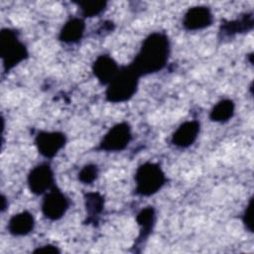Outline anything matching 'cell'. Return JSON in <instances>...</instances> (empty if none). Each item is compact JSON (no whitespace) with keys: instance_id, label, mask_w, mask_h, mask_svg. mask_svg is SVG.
<instances>
[{"instance_id":"1","label":"cell","mask_w":254,"mask_h":254,"mask_svg":"<svg viewBox=\"0 0 254 254\" xmlns=\"http://www.w3.org/2000/svg\"><path fill=\"white\" fill-rule=\"evenodd\" d=\"M170 51L168 36L162 32L152 33L143 41L131 65L140 76L158 72L167 64Z\"/></svg>"},{"instance_id":"7","label":"cell","mask_w":254,"mask_h":254,"mask_svg":"<svg viewBox=\"0 0 254 254\" xmlns=\"http://www.w3.org/2000/svg\"><path fill=\"white\" fill-rule=\"evenodd\" d=\"M28 186L37 195L49 191L55 186V176L51 166L43 163L34 167L28 175Z\"/></svg>"},{"instance_id":"9","label":"cell","mask_w":254,"mask_h":254,"mask_svg":"<svg viewBox=\"0 0 254 254\" xmlns=\"http://www.w3.org/2000/svg\"><path fill=\"white\" fill-rule=\"evenodd\" d=\"M213 22V15L209 8L196 6L190 8L183 19V26L189 31H197L209 27Z\"/></svg>"},{"instance_id":"2","label":"cell","mask_w":254,"mask_h":254,"mask_svg":"<svg viewBox=\"0 0 254 254\" xmlns=\"http://www.w3.org/2000/svg\"><path fill=\"white\" fill-rule=\"evenodd\" d=\"M140 75L132 67L122 66L115 77L107 84L105 98L111 103H122L130 100L136 93Z\"/></svg>"},{"instance_id":"21","label":"cell","mask_w":254,"mask_h":254,"mask_svg":"<svg viewBox=\"0 0 254 254\" xmlns=\"http://www.w3.org/2000/svg\"><path fill=\"white\" fill-rule=\"evenodd\" d=\"M34 253H48V254H56V253H61V250L54 245L48 244L44 245L41 247H38L37 249L34 250Z\"/></svg>"},{"instance_id":"14","label":"cell","mask_w":254,"mask_h":254,"mask_svg":"<svg viewBox=\"0 0 254 254\" xmlns=\"http://www.w3.org/2000/svg\"><path fill=\"white\" fill-rule=\"evenodd\" d=\"M84 205L87 216L85 223L95 224L98 222L99 216L104 208V197L96 191L86 192L84 194Z\"/></svg>"},{"instance_id":"15","label":"cell","mask_w":254,"mask_h":254,"mask_svg":"<svg viewBox=\"0 0 254 254\" xmlns=\"http://www.w3.org/2000/svg\"><path fill=\"white\" fill-rule=\"evenodd\" d=\"M136 221L140 227V233L138 236V242H142L144 239H147L156 221V211L152 206H147L141 209L137 216Z\"/></svg>"},{"instance_id":"16","label":"cell","mask_w":254,"mask_h":254,"mask_svg":"<svg viewBox=\"0 0 254 254\" xmlns=\"http://www.w3.org/2000/svg\"><path fill=\"white\" fill-rule=\"evenodd\" d=\"M253 28V15L245 14L242 17L223 23L220 27V33L224 36H231L237 33H245Z\"/></svg>"},{"instance_id":"12","label":"cell","mask_w":254,"mask_h":254,"mask_svg":"<svg viewBox=\"0 0 254 254\" xmlns=\"http://www.w3.org/2000/svg\"><path fill=\"white\" fill-rule=\"evenodd\" d=\"M34 226V216L27 210L13 215L8 222V230L14 236H25L33 230Z\"/></svg>"},{"instance_id":"4","label":"cell","mask_w":254,"mask_h":254,"mask_svg":"<svg viewBox=\"0 0 254 254\" xmlns=\"http://www.w3.org/2000/svg\"><path fill=\"white\" fill-rule=\"evenodd\" d=\"M135 191L142 196H150L158 192L166 184V175L160 165L146 162L138 167L135 173Z\"/></svg>"},{"instance_id":"5","label":"cell","mask_w":254,"mask_h":254,"mask_svg":"<svg viewBox=\"0 0 254 254\" xmlns=\"http://www.w3.org/2000/svg\"><path fill=\"white\" fill-rule=\"evenodd\" d=\"M132 139L131 127L127 122H120L111 127L101 139L98 149L105 152L124 150Z\"/></svg>"},{"instance_id":"8","label":"cell","mask_w":254,"mask_h":254,"mask_svg":"<svg viewBox=\"0 0 254 254\" xmlns=\"http://www.w3.org/2000/svg\"><path fill=\"white\" fill-rule=\"evenodd\" d=\"M66 137L60 131H40L35 138L39 153L48 159L54 158L65 145Z\"/></svg>"},{"instance_id":"18","label":"cell","mask_w":254,"mask_h":254,"mask_svg":"<svg viewBox=\"0 0 254 254\" xmlns=\"http://www.w3.org/2000/svg\"><path fill=\"white\" fill-rule=\"evenodd\" d=\"M77 5L83 17H94L101 14L105 10L107 3L105 1L90 0L78 2Z\"/></svg>"},{"instance_id":"19","label":"cell","mask_w":254,"mask_h":254,"mask_svg":"<svg viewBox=\"0 0 254 254\" xmlns=\"http://www.w3.org/2000/svg\"><path fill=\"white\" fill-rule=\"evenodd\" d=\"M98 177V167L94 164L85 165L78 173V180L84 185L92 184Z\"/></svg>"},{"instance_id":"17","label":"cell","mask_w":254,"mask_h":254,"mask_svg":"<svg viewBox=\"0 0 254 254\" xmlns=\"http://www.w3.org/2000/svg\"><path fill=\"white\" fill-rule=\"evenodd\" d=\"M235 111V104L231 99H222L218 101L211 109L209 118L211 121L223 123L232 118Z\"/></svg>"},{"instance_id":"20","label":"cell","mask_w":254,"mask_h":254,"mask_svg":"<svg viewBox=\"0 0 254 254\" xmlns=\"http://www.w3.org/2000/svg\"><path fill=\"white\" fill-rule=\"evenodd\" d=\"M242 221L244 223L245 228L250 231L253 232V197L250 198L244 213L242 215Z\"/></svg>"},{"instance_id":"11","label":"cell","mask_w":254,"mask_h":254,"mask_svg":"<svg viewBox=\"0 0 254 254\" xmlns=\"http://www.w3.org/2000/svg\"><path fill=\"white\" fill-rule=\"evenodd\" d=\"M117 63L108 55H101L96 58L92 64V71L101 84H108L119 71Z\"/></svg>"},{"instance_id":"22","label":"cell","mask_w":254,"mask_h":254,"mask_svg":"<svg viewBox=\"0 0 254 254\" xmlns=\"http://www.w3.org/2000/svg\"><path fill=\"white\" fill-rule=\"evenodd\" d=\"M5 207H6V198L5 196H2V207H1L2 212L5 210Z\"/></svg>"},{"instance_id":"3","label":"cell","mask_w":254,"mask_h":254,"mask_svg":"<svg viewBox=\"0 0 254 254\" xmlns=\"http://www.w3.org/2000/svg\"><path fill=\"white\" fill-rule=\"evenodd\" d=\"M0 56L5 72L10 71L28 58V50L26 46L19 40L16 31L8 28L1 30Z\"/></svg>"},{"instance_id":"10","label":"cell","mask_w":254,"mask_h":254,"mask_svg":"<svg viewBox=\"0 0 254 254\" xmlns=\"http://www.w3.org/2000/svg\"><path fill=\"white\" fill-rule=\"evenodd\" d=\"M200 125L196 120L186 121L182 123L173 133L171 142L179 148H188L191 146L198 137Z\"/></svg>"},{"instance_id":"6","label":"cell","mask_w":254,"mask_h":254,"mask_svg":"<svg viewBox=\"0 0 254 254\" xmlns=\"http://www.w3.org/2000/svg\"><path fill=\"white\" fill-rule=\"evenodd\" d=\"M69 206V200L65 194L56 186L46 192L42 201V212L50 220L61 219Z\"/></svg>"},{"instance_id":"13","label":"cell","mask_w":254,"mask_h":254,"mask_svg":"<svg viewBox=\"0 0 254 254\" xmlns=\"http://www.w3.org/2000/svg\"><path fill=\"white\" fill-rule=\"evenodd\" d=\"M85 30V23L81 18H71L63 26L59 34V40L65 44L78 42Z\"/></svg>"}]
</instances>
